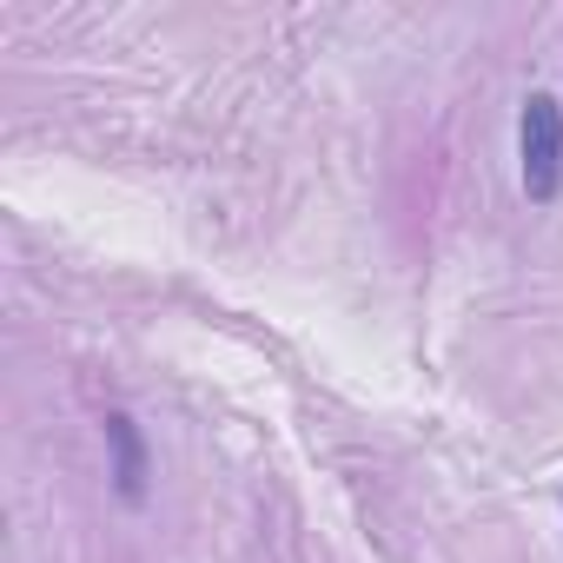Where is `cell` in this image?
Here are the masks:
<instances>
[{
  "label": "cell",
  "instance_id": "obj_1",
  "mask_svg": "<svg viewBox=\"0 0 563 563\" xmlns=\"http://www.w3.org/2000/svg\"><path fill=\"white\" fill-rule=\"evenodd\" d=\"M517 179L530 206H550L563 192V100L556 93H523L517 113Z\"/></svg>",
  "mask_w": 563,
  "mask_h": 563
},
{
  "label": "cell",
  "instance_id": "obj_2",
  "mask_svg": "<svg viewBox=\"0 0 563 563\" xmlns=\"http://www.w3.org/2000/svg\"><path fill=\"white\" fill-rule=\"evenodd\" d=\"M107 451H113V490L120 504H146V438L126 411H107Z\"/></svg>",
  "mask_w": 563,
  "mask_h": 563
}]
</instances>
